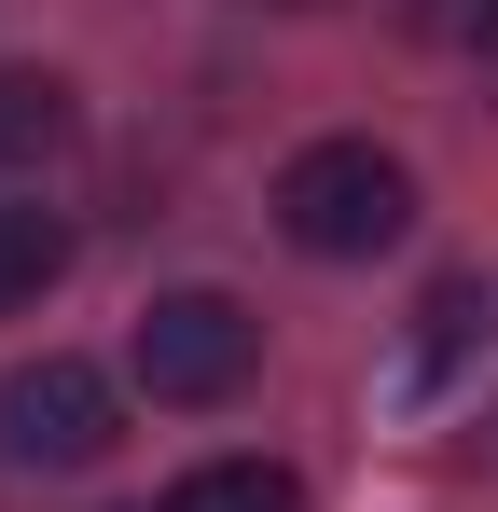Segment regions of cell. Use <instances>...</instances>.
<instances>
[{
	"label": "cell",
	"mask_w": 498,
	"mask_h": 512,
	"mask_svg": "<svg viewBox=\"0 0 498 512\" xmlns=\"http://www.w3.org/2000/svg\"><path fill=\"white\" fill-rule=\"evenodd\" d=\"M402 222H415V167H402V153H374V139H305V153L277 167V236L319 250V263L402 250Z\"/></svg>",
	"instance_id": "obj_1"
},
{
	"label": "cell",
	"mask_w": 498,
	"mask_h": 512,
	"mask_svg": "<svg viewBox=\"0 0 498 512\" xmlns=\"http://www.w3.org/2000/svg\"><path fill=\"white\" fill-rule=\"evenodd\" d=\"M125 360H139V388H153V402L194 416V402H236L249 374H263V319H249L236 291H153Z\"/></svg>",
	"instance_id": "obj_2"
},
{
	"label": "cell",
	"mask_w": 498,
	"mask_h": 512,
	"mask_svg": "<svg viewBox=\"0 0 498 512\" xmlns=\"http://www.w3.org/2000/svg\"><path fill=\"white\" fill-rule=\"evenodd\" d=\"M0 443H14L28 471H97V457L125 443V402H111V374H97V360L42 346V360H14V374H0Z\"/></svg>",
	"instance_id": "obj_3"
},
{
	"label": "cell",
	"mask_w": 498,
	"mask_h": 512,
	"mask_svg": "<svg viewBox=\"0 0 498 512\" xmlns=\"http://www.w3.org/2000/svg\"><path fill=\"white\" fill-rule=\"evenodd\" d=\"M166 512H305V471L291 457H194L166 485Z\"/></svg>",
	"instance_id": "obj_4"
},
{
	"label": "cell",
	"mask_w": 498,
	"mask_h": 512,
	"mask_svg": "<svg viewBox=\"0 0 498 512\" xmlns=\"http://www.w3.org/2000/svg\"><path fill=\"white\" fill-rule=\"evenodd\" d=\"M70 139H83V111L56 70H0V167H56Z\"/></svg>",
	"instance_id": "obj_5"
},
{
	"label": "cell",
	"mask_w": 498,
	"mask_h": 512,
	"mask_svg": "<svg viewBox=\"0 0 498 512\" xmlns=\"http://www.w3.org/2000/svg\"><path fill=\"white\" fill-rule=\"evenodd\" d=\"M56 277H70V222H56V208H28V194H0V319H14V305H42Z\"/></svg>",
	"instance_id": "obj_6"
},
{
	"label": "cell",
	"mask_w": 498,
	"mask_h": 512,
	"mask_svg": "<svg viewBox=\"0 0 498 512\" xmlns=\"http://www.w3.org/2000/svg\"><path fill=\"white\" fill-rule=\"evenodd\" d=\"M498 333V277H443L429 305H415V360L443 374V360H471V346Z\"/></svg>",
	"instance_id": "obj_7"
}]
</instances>
